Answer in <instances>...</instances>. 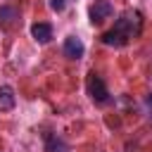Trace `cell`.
Wrapping results in <instances>:
<instances>
[{"instance_id": "obj_1", "label": "cell", "mask_w": 152, "mask_h": 152, "mask_svg": "<svg viewBox=\"0 0 152 152\" xmlns=\"http://www.w3.org/2000/svg\"><path fill=\"white\" fill-rule=\"evenodd\" d=\"M140 28H142V14L138 10H128V12L119 14V19L114 21V26L109 31L102 33V43L109 48H124L133 38L140 36Z\"/></svg>"}, {"instance_id": "obj_2", "label": "cell", "mask_w": 152, "mask_h": 152, "mask_svg": "<svg viewBox=\"0 0 152 152\" xmlns=\"http://www.w3.org/2000/svg\"><path fill=\"white\" fill-rule=\"evenodd\" d=\"M86 90H88V95H90V100H93L95 104H107V102H109V90H107L102 76H97L95 71L88 74V78H86Z\"/></svg>"}, {"instance_id": "obj_3", "label": "cell", "mask_w": 152, "mask_h": 152, "mask_svg": "<svg viewBox=\"0 0 152 152\" xmlns=\"http://www.w3.org/2000/svg\"><path fill=\"white\" fill-rule=\"evenodd\" d=\"M112 14H114V7H112L109 0H95V2L90 5V10H88L90 24H102V21H107Z\"/></svg>"}, {"instance_id": "obj_4", "label": "cell", "mask_w": 152, "mask_h": 152, "mask_svg": "<svg viewBox=\"0 0 152 152\" xmlns=\"http://www.w3.org/2000/svg\"><path fill=\"white\" fill-rule=\"evenodd\" d=\"M62 50H64V57H69V59H81L83 52H86V45H83V40H81L78 36H66Z\"/></svg>"}, {"instance_id": "obj_5", "label": "cell", "mask_w": 152, "mask_h": 152, "mask_svg": "<svg viewBox=\"0 0 152 152\" xmlns=\"http://www.w3.org/2000/svg\"><path fill=\"white\" fill-rule=\"evenodd\" d=\"M31 36H33L36 43L45 45V43L52 40V26H50L48 21H36V24L31 26Z\"/></svg>"}, {"instance_id": "obj_6", "label": "cell", "mask_w": 152, "mask_h": 152, "mask_svg": "<svg viewBox=\"0 0 152 152\" xmlns=\"http://www.w3.org/2000/svg\"><path fill=\"white\" fill-rule=\"evenodd\" d=\"M45 152H71V147H69V142L62 135L48 133L45 135Z\"/></svg>"}, {"instance_id": "obj_7", "label": "cell", "mask_w": 152, "mask_h": 152, "mask_svg": "<svg viewBox=\"0 0 152 152\" xmlns=\"http://www.w3.org/2000/svg\"><path fill=\"white\" fill-rule=\"evenodd\" d=\"M17 19H19V10H17V7H12V5H0V26H2V28L14 26Z\"/></svg>"}, {"instance_id": "obj_8", "label": "cell", "mask_w": 152, "mask_h": 152, "mask_svg": "<svg viewBox=\"0 0 152 152\" xmlns=\"http://www.w3.org/2000/svg\"><path fill=\"white\" fill-rule=\"evenodd\" d=\"M17 104L14 88L12 86H0V112H12Z\"/></svg>"}, {"instance_id": "obj_9", "label": "cell", "mask_w": 152, "mask_h": 152, "mask_svg": "<svg viewBox=\"0 0 152 152\" xmlns=\"http://www.w3.org/2000/svg\"><path fill=\"white\" fill-rule=\"evenodd\" d=\"M50 10L52 12H64L66 10V0H50Z\"/></svg>"}]
</instances>
